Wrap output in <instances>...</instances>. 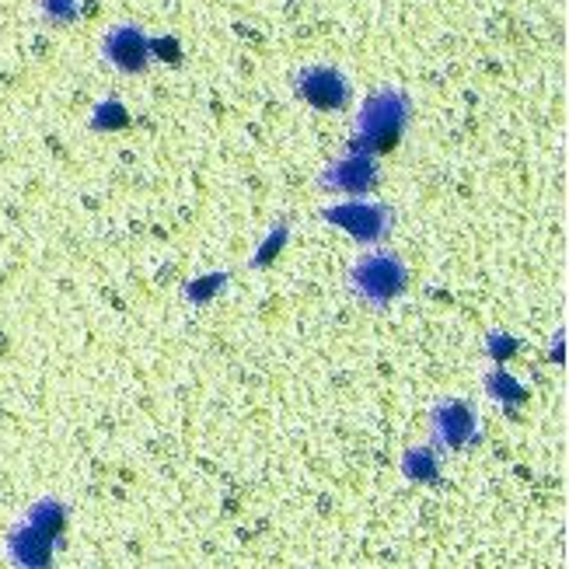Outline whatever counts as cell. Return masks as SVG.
I'll use <instances>...</instances> for the list:
<instances>
[{
    "label": "cell",
    "mask_w": 569,
    "mask_h": 569,
    "mask_svg": "<svg viewBox=\"0 0 569 569\" xmlns=\"http://www.w3.org/2000/svg\"><path fill=\"white\" fill-rule=\"evenodd\" d=\"M406 122H409V98L395 88L378 91L375 98H367L363 109H360L353 151H363V154L391 151V147L399 143Z\"/></svg>",
    "instance_id": "obj_1"
},
{
    "label": "cell",
    "mask_w": 569,
    "mask_h": 569,
    "mask_svg": "<svg viewBox=\"0 0 569 569\" xmlns=\"http://www.w3.org/2000/svg\"><path fill=\"white\" fill-rule=\"evenodd\" d=\"M350 287L370 308H388L409 290V269L395 252H367L350 269Z\"/></svg>",
    "instance_id": "obj_2"
},
{
    "label": "cell",
    "mask_w": 569,
    "mask_h": 569,
    "mask_svg": "<svg viewBox=\"0 0 569 569\" xmlns=\"http://www.w3.org/2000/svg\"><path fill=\"white\" fill-rule=\"evenodd\" d=\"M321 220L339 228L342 234H350L360 244H375L391 228V210L385 203H370V200H346V203H332L321 210Z\"/></svg>",
    "instance_id": "obj_3"
},
{
    "label": "cell",
    "mask_w": 569,
    "mask_h": 569,
    "mask_svg": "<svg viewBox=\"0 0 569 569\" xmlns=\"http://www.w3.org/2000/svg\"><path fill=\"white\" fill-rule=\"evenodd\" d=\"M57 549H60V538L36 528L32 521L14 525L4 541V552L14 569H53Z\"/></svg>",
    "instance_id": "obj_4"
},
{
    "label": "cell",
    "mask_w": 569,
    "mask_h": 569,
    "mask_svg": "<svg viewBox=\"0 0 569 569\" xmlns=\"http://www.w3.org/2000/svg\"><path fill=\"white\" fill-rule=\"evenodd\" d=\"M433 437L443 451H465L468 443H476L479 437V416L476 409L461 402V399H448L433 409Z\"/></svg>",
    "instance_id": "obj_5"
},
{
    "label": "cell",
    "mask_w": 569,
    "mask_h": 569,
    "mask_svg": "<svg viewBox=\"0 0 569 569\" xmlns=\"http://www.w3.org/2000/svg\"><path fill=\"white\" fill-rule=\"evenodd\" d=\"M375 182H378V161L375 154H363V151H350L321 176V186L329 192L346 196V200H360L363 192L375 189Z\"/></svg>",
    "instance_id": "obj_6"
},
{
    "label": "cell",
    "mask_w": 569,
    "mask_h": 569,
    "mask_svg": "<svg viewBox=\"0 0 569 569\" xmlns=\"http://www.w3.org/2000/svg\"><path fill=\"white\" fill-rule=\"evenodd\" d=\"M297 88H301V94L321 112H339L346 102H350V84H346V78L336 67H308V70H301Z\"/></svg>",
    "instance_id": "obj_7"
},
{
    "label": "cell",
    "mask_w": 569,
    "mask_h": 569,
    "mask_svg": "<svg viewBox=\"0 0 569 569\" xmlns=\"http://www.w3.org/2000/svg\"><path fill=\"white\" fill-rule=\"evenodd\" d=\"M102 49H106L109 63L122 73H140L147 63H151V53H154L151 39H147L140 29H133V24H116V29L106 36Z\"/></svg>",
    "instance_id": "obj_8"
},
{
    "label": "cell",
    "mask_w": 569,
    "mask_h": 569,
    "mask_svg": "<svg viewBox=\"0 0 569 569\" xmlns=\"http://www.w3.org/2000/svg\"><path fill=\"white\" fill-rule=\"evenodd\" d=\"M486 391H489V399L500 402L507 412H513L517 406L528 402V388L517 381L510 370H503V367H492L489 375H486Z\"/></svg>",
    "instance_id": "obj_9"
},
{
    "label": "cell",
    "mask_w": 569,
    "mask_h": 569,
    "mask_svg": "<svg viewBox=\"0 0 569 569\" xmlns=\"http://www.w3.org/2000/svg\"><path fill=\"white\" fill-rule=\"evenodd\" d=\"M402 476L409 482H419V486H437L443 468H440V455L433 448H412L406 451L402 458Z\"/></svg>",
    "instance_id": "obj_10"
},
{
    "label": "cell",
    "mask_w": 569,
    "mask_h": 569,
    "mask_svg": "<svg viewBox=\"0 0 569 569\" xmlns=\"http://www.w3.org/2000/svg\"><path fill=\"white\" fill-rule=\"evenodd\" d=\"M228 283H231V273H228V269H217V273L192 277V280L186 283L182 297H186V301H189L192 308H207V305H213L217 297L228 290Z\"/></svg>",
    "instance_id": "obj_11"
},
{
    "label": "cell",
    "mask_w": 569,
    "mask_h": 569,
    "mask_svg": "<svg viewBox=\"0 0 569 569\" xmlns=\"http://www.w3.org/2000/svg\"><path fill=\"white\" fill-rule=\"evenodd\" d=\"M287 238H290V231H287L283 220H280V224H273V231H269V234L262 238V244L256 249V256H252V269L273 266V262L283 256V249H287Z\"/></svg>",
    "instance_id": "obj_12"
},
{
    "label": "cell",
    "mask_w": 569,
    "mask_h": 569,
    "mask_svg": "<svg viewBox=\"0 0 569 569\" xmlns=\"http://www.w3.org/2000/svg\"><path fill=\"white\" fill-rule=\"evenodd\" d=\"M486 350H489L492 363H497V367H503V363H507L510 357H517V353H521V342H517L513 336H507V332H497V336H489Z\"/></svg>",
    "instance_id": "obj_13"
},
{
    "label": "cell",
    "mask_w": 569,
    "mask_h": 569,
    "mask_svg": "<svg viewBox=\"0 0 569 569\" xmlns=\"http://www.w3.org/2000/svg\"><path fill=\"white\" fill-rule=\"evenodd\" d=\"M78 8H81V0H42V14L46 21H53V24H67L78 18Z\"/></svg>",
    "instance_id": "obj_14"
},
{
    "label": "cell",
    "mask_w": 569,
    "mask_h": 569,
    "mask_svg": "<svg viewBox=\"0 0 569 569\" xmlns=\"http://www.w3.org/2000/svg\"><path fill=\"white\" fill-rule=\"evenodd\" d=\"M122 122H127V109H122V106H116V102H109V106H102V109H98L94 112V127L98 130H112V127H122Z\"/></svg>",
    "instance_id": "obj_15"
},
{
    "label": "cell",
    "mask_w": 569,
    "mask_h": 569,
    "mask_svg": "<svg viewBox=\"0 0 569 569\" xmlns=\"http://www.w3.org/2000/svg\"><path fill=\"white\" fill-rule=\"evenodd\" d=\"M549 357H556V363H566V332L556 336V346L549 350Z\"/></svg>",
    "instance_id": "obj_16"
}]
</instances>
